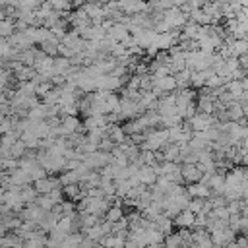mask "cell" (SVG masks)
I'll return each mask as SVG.
<instances>
[{"label": "cell", "instance_id": "1", "mask_svg": "<svg viewBox=\"0 0 248 248\" xmlns=\"http://www.w3.org/2000/svg\"><path fill=\"white\" fill-rule=\"evenodd\" d=\"M120 217V209H111L109 211V221H116Z\"/></svg>", "mask_w": 248, "mask_h": 248}]
</instances>
